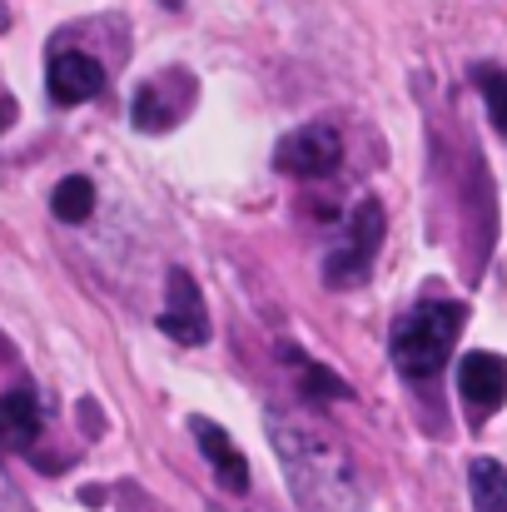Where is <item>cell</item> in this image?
<instances>
[{"instance_id": "4", "label": "cell", "mask_w": 507, "mask_h": 512, "mask_svg": "<svg viewBox=\"0 0 507 512\" xmlns=\"http://www.w3.org/2000/svg\"><path fill=\"white\" fill-rule=\"evenodd\" d=\"M338 165H343V135L334 125H299L274 150V170L289 179H329Z\"/></svg>"}, {"instance_id": "11", "label": "cell", "mask_w": 507, "mask_h": 512, "mask_svg": "<svg viewBox=\"0 0 507 512\" xmlns=\"http://www.w3.org/2000/svg\"><path fill=\"white\" fill-rule=\"evenodd\" d=\"M468 493H473V512H507V468L498 458H473Z\"/></svg>"}, {"instance_id": "13", "label": "cell", "mask_w": 507, "mask_h": 512, "mask_svg": "<svg viewBox=\"0 0 507 512\" xmlns=\"http://www.w3.org/2000/svg\"><path fill=\"white\" fill-rule=\"evenodd\" d=\"M284 358L299 368V383L314 393V398H348V383L329 373V368H319V363H309V358H299V348H284Z\"/></svg>"}, {"instance_id": "8", "label": "cell", "mask_w": 507, "mask_h": 512, "mask_svg": "<svg viewBox=\"0 0 507 512\" xmlns=\"http://www.w3.org/2000/svg\"><path fill=\"white\" fill-rule=\"evenodd\" d=\"M45 85H50V100L55 105H85V100H95L105 90V70L85 50H55Z\"/></svg>"}, {"instance_id": "6", "label": "cell", "mask_w": 507, "mask_h": 512, "mask_svg": "<svg viewBox=\"0 0 507 512\" xmlns=\"http://www.w3.org/2000/svg\"><path fill=\"white\" fill-rule=\"evenodd\" d=\"M458 393H463V413L473 423L493 418L507 398V358L503 353H488V348H473L458 363Z\"/></svg>"}, {"instance_id": "15", "label": "cell", "mask_w": 507, "mask_h": 512, "mask_svg": "<svg viewBox=\"0 0 507 512\" xmlns=\"http://www.w3.org/2000/svg\"><path fill=\"white\" fill-rule=\"evenodd\" d=\"M165 5H169V10H179V5H184V0H165Z\"/></svg>"}, {"instance_id": "14", "label": "cell", "mask_w": 507, "mask_h": 512, "mask_svg": "<svg viewBox=\"0 0 507 512\" xmlns=\"http://www.w3.org/2000/svg\"><path fill=\"white\" fill-rule=\"evenodd\" d=\"M473 80H478V90H483V105H488L493 125H498V130L507 135V70L478 65V70H473Z\"/></svg>"}, {"instance_id": "10", "label": "cell", "mask_w": 507, "mask_h": 512, "mask_svg": "<svg viewBox=\"0 0 507 512\" xmlns=\"http://www.w3.org/2000/svg\"><path fill=\"white\" fill-rule=\"evenodd\" d=\"M40 438V403L30 388L0 393V453H30Z\"/></svg>"}, {"instance_id": "3", "label": "cell", "mask_w": 507, "mask_h": 512, "mask_svg": "<svg viewBox=\"0 0 507 512\" xmlns=\"http://www.w3.org/2000/svg\"><path fill=\"white\" fill-rule=\"evenodd\" d=\"M383 234H388V219H383V204L378 199H358L348 224H343V239L329 249L324 259V284L329 289H348V284H363L378 249H383Z\"/></svg>"}, {"instance_id": "2", "label": "cell", "mask_w": 507, "mask_h": 512, "mask_svg": "<svg viewBox=\"0 0 507 512\" xmlns=\"http://www.w3.org/2000/svg\"><path fill=\"white\" fill-rule=\"evenodd\" d=\"M468 324V309L453 304V299H428V304H413L398 324H393V339H388V353H393V368L413 383L423 378H438V368L448 363L453 343Z\"/></svg>"}, {"instance_id": "17", "label": "cell", "mask_w": 507, "mask_h": 512, "mask_svg": "<svg viewBox=\"0 0 507 512\" xmlns=\"http://www.w3.org/2000/svg\"><path fill=\"white\" fill-rule=\"evenodd\" d=\"M0 130H5V110H0Z\"/></svg>"}, {"instance_id": "12", "label": "cell", "mask_w": 507, "mask_h": 512, "mask_svg": "<svg viewBox=\"0 0 507 512\" xmlns=\"http://www.w3.org/2000/svg\"><path fill=\"white\" fill-rule=\"evenodd\" d=\"M50 209H55V219H60V224H85V219H90V209H95V184H90L85 174L60 179V184H55V194H50Z\"/></svg>"}, {"instance_id": "5", "label": "cell", "mask_w": 507, "mask_h": 512, "mask_svg": "<svg viewBox=\"0 0 507 512\" xmlns=\"http://www.w3.org/2000/svg\"><path fill=\"white\" fill-rule=\"evenodd\" d=\"M194 105V75L189 70H160L155 80H145L135 90V105H130V120L135 130L145 135H160V130H174Z\"/></svg>"}, {"instance_id": "7", "label": "cell", "mask_w": 507, "mask_h": 512, "mask_svg": "<svg viewBox=\"0 0 507 512\" xmlns=\"http://www.w3.org/2000/svg\"><path fill=\"white\" fill-rule=\"evenodd\" d=\"M160 334H169V339L184 343V348H194V343L209 339V314H204V294H199V284H194V274H189V269H169Z\"/></svg>"}, {"instance_id": "9", "label": "cell", "mask_w": 507, "mask_h": 512, "mask_svg": "<svg viewBox=\"0 0 507 512\" xmlns=\"http://www.w3.org/2000/svg\"><path fill=\"white\" fill-rule=\"evenodd\" d=\"M189 433H194L199 453L209 458L219 488H229V493H249V463H244V453L234 448V438H229L214 418H189Z\"/></svg>"}, {"instance_id": "1", "label": "cell", "mask_w": 507, "mask_h": 512, "mask_svg": "<svg viewBox=\"0 0 507 512\" xmlns=\"http://www.w3.org/2000/svg\"><path fill=\"white\" fill-rule=\"evenodd\" d=\"M269 438L284 463V483L304 512H358L363 508V478L353 453L329 428H319L304 413H269Z\"/></svg>"}, {"instance_id": "16", "label": "cell", "mask_w": 507, "mask_h": 512, "mask_svg": "<svg viewBox=\"0 0 507 512\" xmlns=\"http://www.w3.org/2000/svg\"><path fill=\"white\" fill-rule=\"evenodd\" d=\"M0 30H5V5H0Z\"/></svg>"}]
</instances>
